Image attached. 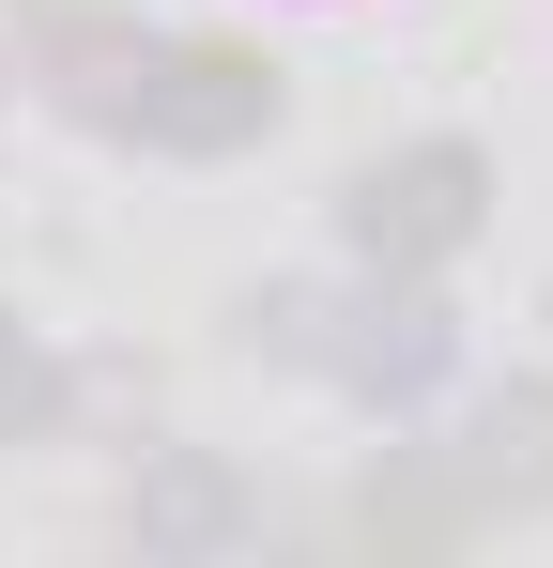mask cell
Returning a JSON list of instances; mask_svg holds the SVG:
<instances>
[{
  "label": "cell",
  "mask_w": 553,
  "mask_h": 568,
  "mask_svg": "<svg viewBox=\"0 0 553 568\" xmlns=\"http://www.w3.org/2000/svg\"><path fill=\"white\" fill-rule=\"evenodd\" d=\"M123 523H139V554H231L262 507H247V476H231V462L154 446V462H139V491H123Z\"/></svg>",
  "instance_id": "cell-3"
},
{
  "label": "cell",
  "mask_w": 553,
  "mask_h": 568,
  "mask_svg": "<svg viewBox=\"0 0 553 568\" xmlns=\"http://www.w3.org/2000/svg\"><path fill=\"white\" fill-rule=\"evenodd\" d=\"M476 215H492V170H476L461 139H415V154L354 170V200H339V231H354L369 277H431V262H461Z\"/></svg>",
  "instance_id": "cell-2"
},
{
  "label": "cell",
  "mask_w": 553,
  "mask_h": 568,
  "mask_svg": "<svg viewBox=\"0 0 553 568\" xmlns=\"http://www.w3.org/2000/svg\"><path fill=\"white\" fill-rule=\"evenodd\" d=\"M62 399H78V384H62V354H47V338H31V323L0 307V446H31V430H62Z\"/></svg>",
  "instance_id": "cell-5"
},
{
  "label": "cell",
  "mask_w": 553,
  "mask_h": 568,
  "mask_svg": "<svg viewBox=\"0 0 553 568\" xmlns=\"http://www.w3.org/2000/svg\"><path fill=\"white\" fill-rule=\"evenodd\" d=\"M47 47L78 62L62 93L108 123V139H139V154H247L276 123V62L262 47H215V31H92V16H47Z\"/></svg>",
  "instance_id": "cell-1"
},
{
  "label": "cell",
  "mask_w": 553,
  "mask_h": 568,
  "mask_svg": "<svg viewBox=\"0 0 553 568\" xmlns=\"http://www.w3.org/2000/svg\"><path fill=\"white\" fill-rule=\"evenodd\" d=\"M308 369H339V384H354V399H415V384L446 369V307H431V292H415V277H384V292H369V307H354V338H323Z\"/></svg>",
  "instance_id": "cell-4"
}]
</instances>
